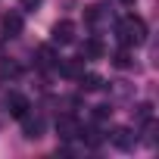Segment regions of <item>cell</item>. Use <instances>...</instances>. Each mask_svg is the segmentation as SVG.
<instances>
[{"instance_id": "9c48e42d", "label": "cell", "mask_w": 159, "mask_h": 159, "mask_svg": "<svg viewBox=\"0 0 159 159\" xmlns=\"http://www.w3.org/2000/svg\"><path fill=\"white\" fill-rule=\"evenodd\" d=\"M38 62H41L44 69H56V66H59V56H56V50H53L50 44H44V47H38Z\"/></svg>"}, {"instance_id": "ba28073f", "label": "cell", "mask_w": 159, "mask_h": 159, "mask_svg": "<svg viewBox=\"0 0 159 159\" xmlns=\"http://www.w3.org/2000/svg\"><path fill=\"white\" fill-rule=\"evenodd\" d=\"M75 81H78V88H81V91H100V88H103V78H100L97 72H81Z\"/></svg>"}, {"instance_id": "5b68a950", "label": "cell", "mask_w": 159, "mask_h": 159, "mask_svg": "<svg viewBox=\"0 0 159 159\" xmlns=\"http://www.w3.org/2000/svg\"><path fill=\"white\" fill-rule=\"evenodd\" d=\"M109 140L119 147V150H134L137 147V134H134V128H112V134H109Z\"/></svg>"}, {"instance_id": "277c9868", "label": "cell", "mask_w": 159, "mask_h": 159, "mask_svg": "<svg viewBox=\"0 0 159 159\" xmlns=\"http://www.w3.org/2000/svg\"><path fill=\"white\" fill-rule=\"evenodd\" d=\"M53 44H59V47L75 44V22L72 19H62V22L53 25Z\"/></svg>"}, {"instance_id": "8992f818", "label": "cell", "mask_w": 159, "mask_h": 159, "mask_svg": "<svg viewBox=\"0 0 159 159\" xmlns=\"http://www.w3.org/2000/svg\"><path fill=\"white\" fill-rule=\"evenodd\" d=\"M0 28H3V38H19V34H22V28H25V22H22V16H19V13H7V16H3V22H0Z\"/></svg>"}, {"instance_id": "3957f363", "label": "cell", "mask_w": 159, "mask_h": 159, "mask_svg": "<svg viewBox=\"0 0 159 159\" xmlns=\"http://www.w3.org/2000/svg\"><path fill=\"white\" fill-rule=\"evenodd\" d=\"M3 106H7V112L13 116V119H22V116H28V109H31V103H28V97L25 94H7V100H3Z\"/></svg>"}, {"instance_id": "30bf717a", "label": "cell", "mask_w": 159, "mask_h": 159, "mask_svg": "<svg viewBox=\"0 0 159 159\" xmlns=\"http://www.w3.org/2000/svg\"><path fill=\"white\" fill-rule=\"evenodd\" d=\"M66 78H78V75H81L84 72V66H81V59H59V66H56Z\"/></svg>"}, {"instance_id": "7c38bea8", "label": "cell", "mask_w": 159, "mask_h": 159, "mask_svg": "<svg viewBox=\"0 0 159 159\" xmlns=\"http://www.w3.org/2000/svg\"><path fill=\"white\" fill-rule=\"evenodd\" d=\"M112 62H116L119 69H128V66H131V56H128V53H116V59H112Z\"/></svg>"}, {"instance_id": "9a60e30c", "label": "cell", "mask_w": 159, "mask_h": 159, "mask_svg": "<svg viewBox=\"0 0 159 159\" xmlns=\"http://www.w3.org/2000/svg\"><path fill=\"white\" fill-rule=\"evenodd\" d=\"M19 3H22V10H38L41 0H19Z\"/></svg>"}, {"instance_id": "2e32d148", "label": "cell", "mask_w": 159, "mask_h": 159, "mask_svg": "<svg viewBox=\"0 0 159 159\" xmlns=\"http://www.w3.org/2000/svg\"><path fill=\"white\" fill-rule=\"evenodd\" d=\"M122 3H134V0H122Z\"/></svg>"}, {"instance_id": "7a4b0ae2", "label": "cell", "mask_w": 159, "mask_h": 159, "mask_svg": "<svg viewBox=\"0 0 159 159\" xmlns=\"http://www.w3.org/2000/svg\"><path fill=\"white\" fill-rule=\"evenodd\" d=\"M56 134H59V140H75L84 134V128L72 112H62V116H56Z\"/></svg>"}, {"instance_id": "8fae6325", "label": "cell", "mask_w": 159, "mask_h": 159, "mask_svg": "<svg viewBox=\"0 0 159 159\" xmlns=\"http://www.w3.org/2000/svg\"><path fill=\"white\" fill-rule=\"evenodd\" d=\"M88 59H100L103 56V44L97 41V38H91V41H84V50H81Z\"/></svg>"}, {"instance_id": "6da1fadb", "label": "cell", "mask_w": 159, "mask_h": 159, "mask_svg": "<svg viewBox=\"0 0 159 159\" xmlns=\"http://www.w3.org/2000/svg\"><path fill=\"white\" fill-rule=\"evenodd\" d=\"M119 41L125 47H140L147 41V22L140 16H125L119 22Z\"/></svg>"}, {"instance_id": "5bb4252c", "label": "cell", "mask_w": 159, "mask_h": 159, "mask_svg": "<svg viewBox=\"0 0 159 159\" xmlns=\"http://www.w3.org/2000/svg\"><path fill=\"white\" fill-rule=\"evenodd\" d=\"M109 112H112L109 106H97V109H94V119H100V122H103V119H106Z\"/></svg>"}, {"instance_id": "52a82bcc", "label": "cell", "mask_w": 159, "mask_h": 159, "mask_svg": "<svg viewBox=\"0 0 159 159\" xmlns=\"http://www.w3.org/2000/svg\"><path fill=\"white\" fill-rule=\"evenodd\" d=\"M22 134H25L28 140H38V137H44V119L22 116Z\"/></svg>"}, {"instance_id": "4fadbf2b", "label": "cell", "mask_w": 159, "mask_h": 159, "mask_svg": "<svg viewBox=\"0 0 159 159\" xmlns=\"http://www.w3.org/2000/svg\"><path fill=\"white\" fill-rule=\"evenodd\" d=\"M0 75H19V66H13V62H3V66H0Z\"/></svg>"}]
</instances>
